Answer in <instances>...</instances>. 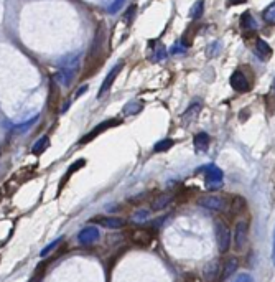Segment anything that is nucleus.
<instances>
[{"mask_svg":"<svg viewBox=\"0 0 275 282\" xmlns=\"http://www.w3.org/2000/svg\"><path fill=\"white\" fill-rule=\"evenodd\" d=\"M249 239V221L247 219H239L232 231V243H234L236 251H244L246 249Z\"/></svg>","mask_w":275,"mask_h":282,"instance_id":"obj_1","label":"nucleus"},{"mask_svg":"<svg viewBox=\"0 0 275 282\" xmlns=\"http://www.w3.org/2000/svg\"><path fill=\"white\" fill-rule=\"evenodd\" d=\"M198 205L201 208L209 210V212L214 213H221L227 208L226 200L219 197V195H205V197L198 198Z\"/></svg>","mask_w":275,"mask_h":282,"instance_id":"obj_2","label":"nucleus"},{"mask_svg":"<svg viewBox=\"0 0 275 282\" xmlns=\"http://www.w3.org/2000/svg\"><path fill=\"white\" fill-rule=\"evenodd\" d=\"M231 241H232V236H231L229 228H227V224L222 221H216V243H217L219 253L224 254L229 251Z\"/></svg>","mask_w":275,"mask_h":282,"instance_id":"obj_3","label":"nucleus"},{"mask_svg":"<svg viewBox=\"0 0 275 282\" xmlns=\"http://www.w3.org/2000/svg\"><path fill=\"white\" fill-rule=\"evenodd\" d=\"M201 172L206 173V185L209 188H219L222 185L224 175H222V170L219 167L211 163V165H206L205 168H201Z\"/></svg>","mask_w":275,"mask_h":282,"instance_id":"obj_4","label":"nucleus"},{"mask_svg":"<svg viewBox=\"0 0 275 282\" xmlns=\"http://www.w3.org/2000/svg\"><path fill=\"white\" fill-rule=\"evenodd\" d=\"M99 238H101V233L96 226L82 228L79 234H77V241H79L81 244H94L96 241H99Z\"/></svg>","mask_w":275,"mask_h":282,"instance_id":"obj_5","label":"nucleus"},{"mask_svg":"<svg viewBox=\"0 0 275 282\" xmlns=\"http://www.w3.org/2000/svg\"><path fill=\"white\" fill-rule=\"evenodd\" d=\"M221 264L219 261L214 259L211 263H207L203 269V278L206 282H216L217 279H221Z\"/></svg>","mask_w":275,"mask_h":282,"instance_id":"obj_6","label":"nucleus"},{"mask_svg":"<svg viewBox=\"0 0 275 282\" xmlns=\"http://www.w3.org/2000/svg\"><path fill=\"white\" fill-rule=\"evenodd\" d=\"M122 66H124V63H119V65H116V66H114V68L111 70V73H109V74L106 76V79H104V83H102L101 89H99V97H102L104 94L107 93L109 89H111V86L114 84V81H116L117 74L122 71Z\"/></svg>","mask_w":275,"mask_h":282,"instance_id":"obj_7","label":"nucleus"},{"mask_svg":"<svg viewBox=\"0 0 275 282\" xmlns=\"http://www.w3.org/2000/svg\"><path fill=\"white\" fill-rule=\"evenodd\" d=\"M231 86H232V89L237 91V93H246V91H249V88H251V84H249L247 78L241 73V71H236V73H232V76H231Z\"/></svg>","mask_w":275,"mask_h":282,"instance_id":"obj_8","label":"nucleus"},{"mask_svg":"<svg viewBox=\"0 0 275 282\" xmlns=\"http://www.w3.org/2000/svg\"><path fill=\"white\" fill-rule=\"evenodd\" d=\"M237 268H239V261H237L236 256H229V258L224 261V266H222L221 281H227L232 274H236Z\"/></svg>","mask_w":275,"mask_h":282,"instance_id":"obj_9","label":"nucleus"},{"mask_svg":"<svg viewBox=\"0 0 275 282\" xmlns=\"http://www.w3.org/2000/svg\"><path fill=\"white\" fill-rule=\"evenodd\" d=\"M96 221L101 224L104 228H109V229H121L126 226V219L121 218V216H107V218H101L97 216Z\"/></svg>","mask_w":275,"mask_h":282,"instance_id":"obj_10","label":"nucleus"},{"mask_svg":"<svg viewBox=\"0 0 275 282\" xmlns=\"http://www.w3.org/2000/svg\"><path fill=\"white\" fill-rule=\"evenodd\" d=\"M117 124H121V122H119L117 119H111V121H106V122H102V124H99L96 127L94 131L92 132H89V134H87L86 137H82V141H81V143H86V142H89V141H92L94 139L96 136H99L101 132H104V131H107L109 127H114V126H117Z\"/></svg>","mask_w":275,"mask_h":282,"instance_id":"obj_11","label":"nucleus"},{"mask_svg":"<svg viewBox=\"0 0 275 282\" xmlns=\"http://www.w3.org/2000/svg\"><path fill=\"white\" fill-rule=\"evenodd\" d=\"M172 202H173V195L172 193H160V195H157V197L153 198L152 208L155 210V212H162V210L167 208Z\"/></svg>","mask_w":275,"mask_h":282,"instance_id":"obj_12","label":"nucleus"},{"mask_svg":"<svg viewBox=\"0 0 275 282\" xmlns=\"http://www.w3.org/2000/svg\"><path fill=\"white\" fill-rule=\"evenodd\" d=\"M163 58H167V50L160 42L152 43V50H150V60L152 61H162Z\"/></svg>","mask_w":275,"mask_h":282,"instance_id":"obj_13","label":"nucleus"},{"mask_svg":"<svg viewBox=\"0 0 275 282\" xmlns=\"http://www.w3.org/2000/svg\"><path fill=\"white\" fill-rule=\"evenodd\" d=\"M256 53L261 60H269L272 56V48L269 47L266 40H257L256 43Z\"/></svg>","mask_w":275,"mask_h":282,"instance_id":"obj_14","label":"nucleus"},{"mask_svg":"<svg viewBox=\"0 0 275 282\" xmlns=\"http://www.w3.org/2000/svg\"><path fill=\"white\" fill-rule=\"evenodd\" d=\"M195 148L198 152H205L207 147H209V136L206 134V132H200V134L195 136Z\"/></svg>","mask_w":275,"mask_h":282,"instance_id":"obj_15","label":"nucleus"},{"mask_svg":"<svg viewBox=\"0 0 275 282\" xmlns=\"http://www.w3.org/2000/svg\"><path fill=\"white\" fill-rule=\"evenodd\" d=\"M148 218H150V210L148 208H138V210H136V212L132 213V216H131L132 223H136V224L147 223Z\"/></svg>","mask_w":275,"mask_h":282,"instance_id":"obj_16","label":"nucleus"},{"mask_svg":"<svg viewBox=\"0 0 275 282\" xmlns=\"http://www.w3.org/2000/svg\"><path fill=\"white\" fill-rule=\"evenodd\" d=\"M241 27L244 30H256L257 28V22L254 20L251 12H244L241 15Z\"/></svg>","mask_w":275,"mask_h":282,"instance_id":"obj_17","label":"nucleus"},{"mask_svg":"<svg viewBox=\"0 0 275 282\" xmlns=\"http://www.w3.org/2000/svg\"><path fill=\"white\" fill-rule=\"evenodd\" d=\"M48 143H50V139L48 137H41L40 141H36L35 142V145H33V148H32V152L35 153V155H40L41 152H45L46 148H48Z\"/></svg>","mask_w":275,"mask_h":282,"instance_id":"obj_18","label":"nucleus"},{"mask_svg":"<svg viewBox=\"0 0 275 282\" xmlns=\"http://www.w3.org/2000/svg\"><path fill=\"white\" fill-rule=\"evenodd\" d=\"M264 20H266L267 23L275 25V2H272L266 10H264Z\"/></svg>","mask_w":275,"mask_h":282,"instance_id":"obj_19","label":"nucleus"},{"mask_svg":"<svg viewBox=\"0 0 275 282\" xmlns=\"http://www.w3.org/2000/svg\"><path fill=\"white\" fill-rule=\"evenodd\" d=\"M173 143L175 142L172 139H163V141H160L158 143H155L153 150L155 152H165V150H168V148H172Z\"/></svg>","mask_w":275,"mask_h":282,"instance_id":"obj_20","label":"nucleus"},{"mask_svg":"<svg viewBox=\"0 0 275 282\" xmlns=\"http://www.w3.org/2000/svg\"><path fill=\"white\" fill-rule=\"evenodd\" d=\"M203 8H205V2L203 0H198L193 5V8H191V18H200L203 15Z\"/></svg>","mask_w":275,"mask_h":282,"instance_id":"obj_21","label":"nucleus"},{"mask_svg":"<svg viewBox=\"0 0 275 282\" xmlns=\"http://www.w3.org/2000/svg\"><path fill=\"white\" fill-rule=\"evenodd\" d=\"M61 241H63V239H61V238H56V239L53 241V243H50L48 246H46L45 249H41V253H40V256H41V258H45V256H48V254L51 253V251H55L56 248H58V244L61 243Z\"/></svg>","mask_w":275,"mask_h":282,"instance_id":"obj_22","label":"nucleus"},{"mask_svg":"<svg viewBox=\"0 0 275 282\" xmlns=\"http://www.w3.org/2000/svg\"><path fill=\"white\" fill-rule=\"evenodd\" d=\"M140 109H142V104H140V102H129L127 104V107H126V112L127 114H136V112H138Z\"/></svg>","mask_w":275,"mask_h":282,"instance_id":"obj_23","label":"nucleus"},{"mask_svg":"<svg viewBox=\"0 0 275 282\" xmlns=\"http://www.w3.org/2000/svg\"><path fill=\"white\" fill-rule=\"evenodd\" d=\"M232 282H254V279H252V276H251V274L241 273V274H237V276H236V279L232 281Z\"/></svg>","mask_w":275,"mask_h":282,"instance_id":"obj_24","label":"nucleus"},{"mask_svg":"<svg viewBox=\"0 0 275 282\" xmlns=\"http://www.w3.org/2000/svg\"><path fill=\"white\" fill-rule=\"evenodd\" d=\"M122 3H124V0H114L112 5L109 7V12H111V13H116L117 10L122 7Z\"/></svg>","mask_w":275,"mask_h":282,"instance_id":"obj_25","label":"nucleus"},{"mask_svg":"<svg viewBox=\"0 0 275 282\" xmlns=\"http://www.w3.org/2000/svg\"><path fill=\"white\" fill-rule=\"evenodd\" d=\"M136 10H137V7H136V5H132V7L127 10V17H126V18H127V20H129V18H132V17H134V13H136Z\"/></svg>","mask_w":275,"mask_h":282,"instance_id":"obj_26","label":"nucleus"},{"mask_svg":"<svg viewBox=\"0 0 275 282\" xmlns=\"http://www.w3.org/2000/svg\"><path fill=\"white\" fill-rule=\"evenodd\" d=\"M272 261L275 264V229H274V248H272Z\"/></svg>","mask_w":275,"mask_h":282,"instance_id":"obj_27","label":"nucleus"},{"mask_svg":"<svg viewBox=\"0 0 275 282\" xmlns=\"http://www.w3.org/2000/svg\"><path fill=\"white\" fill-rule=\"evenodd\" d=\"M244 2H246V0H229V5H239Z\"/></svg>","mask_w":275,"mask_h":282,"instance_id":"obj_28","label":"nucleus"},{"mask_svg":"<svg viewBox=\"0 0 275 282\" xmlns=\"http://www.w3.org/2000/svg\"><path fill=\"white\" fill-rule=\"evenodd\" d=\"M84 91H86V86H82V88L79 89V91H77V93H76V96H81L82 93H84Z\"/></svg>","mask_w":275,"mask_h":282,"instance_id":"obj_29","label":"nucleus"},{"mask_svg":"<svg viewBox=\"0 0 275 282\" xmlns=\"http://www.w3.org/2000/svg\"><path fill=\"white\" fill-rule=\"evenodd\" d=\"M274 89H275V81H274Z\"/></svg>","mask_w":275,"mask_h":282,"instance_id":"obj_30","label":"nucleus"}]
</instances>
